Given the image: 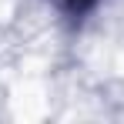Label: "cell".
Here are the masks:
<instances>
[{"mask_svg":"<svg viewBox=\"0 0 124 124\" xmlns=\"http://www.w3.org/2000/svg\"><path fill=\"white\" fill-rule=\"evenodd\" d=\"M67 10H74V14H84L87 7H94V0H61Z\"/></svg>","mask_w":124,"mask_h":124,"instance_id":"6da1fadb","label":"cell"}]
</instances>
